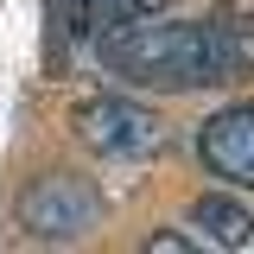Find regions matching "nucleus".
<instances>
[{
	"instance_id": "obj_1",
	"label": "nucleus",
	"mask_w": 254,
	"mask_h": 254,
	"mask_svg": "<svg viewBox=\"0 0 254 254\" xmlns=\"http://www.w3.org/2000/svg\"><path fill=\"white\" fill-rule=\"evenodd\" d=\"M95 51L133 89H216V83L235 76L216 26H203V19H159V13H146V19H127V26L102 32Z\"/></svg>"
},
{
	"instance_id": "obj_2",
	"label": "nucleus",
	"mask_w": 254,
	"mask_h": 254,
	"mask_svg": "<svg viewBox=\"0 0 254 254\" xmlns=\"http://www.w3.org/2000/svg\"><path fill=\"white\" fill-rule=\"evenodd\" d=\"M76 140L102 159H153L165 146V121H159L146 102H133V95H95L76 108Z\"/></svg>"
},
{
	"instance_id": "obj_3",
	"label": "nucleus",
	"mask_w": 254,
	"mask_h": 254,
	"mask_svg": "<svg viewBox=\"0 0 254 254\" xmlns=\"http://www.w3.org/2000/svg\"><path fill=\"white\" fill-rule=\"evenodd\" d=\"M19 222L38 242H83L102 222V190L76 172H45L38 185L19 197Z\"/></svg>"
},
{
	"instance_id": "obj_4",
	"label": "nucleus",
	"mask_w": 254,
	"mask_h": 254,
	"mask_svg": "<svg viewBox=\"0 0 254 254\" xmlns=\"http://www.w3.org/2000/svg\"><path fill=\"white\" fill-rule=\"evenodd\" d=\"M197 159L216 172L222 185L254 190V102H235V108H216L210 121L197 127Z\"/></svg>"
},
{
	"instance_id": "obj_5",
	"label": "nucleus",
	"mask_w": 254,
	"mask_h": 254,
	"mask_svg": "<svg viewBox=\"0 0 254 254\" xmlns=\"http://www.w3.org/2000/svg\"><path fill=\"white\" fill-rule=\"evenodd\" d=\"M190 229H197V248H248L254 242V216L235 197H197L190 203Z\"/></svg>"
},
{
	"instance_id": "obj_6",
	"label": "nucleus",
	"mask_w": 254,
	"mask_h": 254,
	"mask_svg": "<svg viewBox=\"0 0 254 254\" xmlns=\"http://www.w3.org/2000/svg\"><path fill=\"white\" fill-rule=\"evenodd\" d=\"M222 51H229V70L235 76H254V0H216L210 13Z\"/></svg>"
},
{
	"instance_id": "obj_7",
	"label": "nucleus",
	"mask_w": 254,
	"mask_h": 254,
	"mask_svg": "<svg viewBox=\"0 0 254 254\" xmlns=\"http://www.w3.org/2000/svg\"><path fill=\"white\" fill-rule=\"evenodd\" d=\"M165 6L172 0H70V26H76V38H102V32L146 19V13H165Z\"/></svg>"
}]
</instances>
